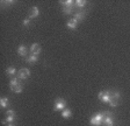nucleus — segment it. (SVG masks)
Segmentation results:
<instances>
[{
  "label": "nucleus",
  "instance_id": "1",
  "mask_svg": "<svg viewBox=\"0 0 130 126\" xmlns=\"http://www.w3.org/2000/svg\"><path fill=\"white\" fill-rule=\"evenodd\" d=\"M103 113L102 112H99L96 113V115L92 116L91 117V119H89V124L93 126H100L101 124L103 123Z\"/></svg>",
  "mask_w": 130,
  "mask_h": 126
},
{
  "label": "nucleus",
  "instance_id": "2",
  "mask_svg": "<svg viewBox=\"0 0 130 126\" xmlns=\"http://www.w3.org/2000/svg\"><path fill=\"white\" fill-rule=\"evenodd\" d=\"M66 109V102L63 98H57L55 100L54 104V110L55 111H63V110Z\"/></svg>",
  "mask_w": 130,
  "mask_h": 126
},
{
  "label": "nucleus",
  "instance_id": "3",
  "mask_svg": "<svg viewBox=\"0 0 130 126\" xmlns=\"http://www.w3.org/2000/svg\"><path fill=\"white\" fill-rule=\"evenodd\" d=\"M98 97L103 103H109L111 99V92L110 91H101V92H99Z\"/></svg>",
  "mask_w": 130,
  "mask_h": 126
},
{
  "label": "nucleus",
  "instance_id": "4",
  "mask_svg": "<svg viewBox=\"0 0 130 126\" xmlns=\"http://www.w3.org/2000/svg\"><path fill=\"white\" fill-rule=\"evenodd\" d=\"M120 98H121V93H120L119 91L113 92L111 93V99H110V102H109V105H110L111 107H115L117 104H119Z\"/></svg>",
  "mask_w": 130,
  "mask_h": 126
},
{
  "label": "nucleus",
  "instance_id": "5",
  "mask_svg": "<svg viewBox=\"0 0 130 126\" xmlns=\"http://www.w3.org/2000/svg\"><path fill=\"white\" fill-rule=\"evenodd\" d=\"M38 15H40V9H38V7H36V6H32V7H30L29 11H28V18L31 20V19H35V18H37Z\"/></svg>",
  "mask_w": 130,
  "mask_h": 126
},
{
  "label": "nucleus",
  "instance_id": "6",
  "mask_svg": "<svg viewBox=\"0 0 130 126\" xmlns=\"http://www.w3.org/2000/svg\"><path fill=\"white\" fill-rule=\"evenodd\" d=\"M29 76H30V70L27 68H22L19 71V78H21V80H26Z\"/></svg>",
  "mask_w": 130,
  "mask_h": 126
},
{
  "label": "nucleus",
  "instance_id": "7",
  "mask_svg": "<svg viewBox=\"0 0 130 126\" xmlns=\"http://www.w3.org/2000/svg\"><path fill=\"white\" fill-rule=\"evenodd\" d=\"M28 47L27 46H23V44H21V46L18 48V54L20 55V56H27L28 54Z\"/></svg>",
  "mask_w": 130,
  "mask_h": 126
},
{
  "label": "nucleus",
  "instance_id": "8",
  "mask_svg": "<svg viewBox=\"0 0 130 126\" xmlns=\"http://www.w3.org/2000/svg\"><path fill=\"white\" fill-rule=\"evenodd\" d=\"M30 52L34 55H38L41 53V46L38 43H32L31 47H30Z\"/></svg>",
  "mask_w": 130,
  "mask_h": 126
},
{
  "label": "nucleus",
  "instance_id": "9",
  "mask_svg": "<svg viewBox=\"0 0 130 126\" xmlns=\"http://www.w3.org/2000/svg\"><path fill=\"white\" fill-rule=\"evenodd\" d=\"M66 26H68V28H70V29H77V27H78V21H77L74 18L70 19L68 21V23H66Z\"/></svg>",
  "mask_w": 130,
  "mask_h": 126
},
{
  "label": "nucleus",
  "instance_id": "10",
  "mask_svg": "<svg viewBox=\"0 0 130 126\" xmlns=\"http://www.w3.org/2000/svg\"><path fill=\"white\" fill-rule=\"evenodd\" d=\"M37 60H38V55H34V54H30L29 56L26 57V62L30 63V64H34Z\"/></svg>",
  "mask_w": 130,
  "mask_h": 126
},
{
  "label": "nucleus",
  "instance_id": "11",
  "mask_svg": "<svg viewBox=\"0 0 130 126\" xmlns=\"http://www.w3.org/2000/svg\"><path fill=\"white\" fill-rule=\"evenodd\" d=\"M85 18H86V13L83 12V11L76 12V14H74V19H76L77 21H83Z\"/></svg>",
  "mask_w": 130,
  "mask_h": 126
},
{
  "label": "nucleus",
  "instance_id": "12",
  "mask_svg": "<svg viewBox=\"0 0 130 126\" xmlns=\"http://www.w3.org/2000/svg\"><path fill=\"white\" fill-rule=\"evenodd\" d=\"M103 124H105V126H114L113 117H105L103 118Z\"/></svg>",
  "mask_w": 130,
  "mask_h": 126
},
{
  "label": "nucleus",
  "instance_id": "13",
  "mask_svg": "<svg viewBox=\"0 0 130 126\" xmlns=\"http://www.w3.org/2000/svg\"><path fill=\"white\" fill-rule=\"evenodd\" d=\"M71 115H72V112H71L70 109H65L62 111V117L64 118V119H69V118L71 117Z\"/></svg>",
  "mask_w": 130,
  "mask_h": 126
},
{
  "label": "nucleus",
  "instance_id": "14",
  "mask_svg": "<svg viewBox=\"0 0 130 126\" xmlns=\"http://www.w3.org/2000/svg\"><path fill=\"white\" fill-rule=\"evenodd\" d=\"M72 11H73V6H63V12H64V14H66V15L71 14Z\"/></svg>",
  "mask_w": 130,
  "mask_h": 126
},
{
  "label": "nucleus",
  "instance_id": "15",
  "mask_svg": "<svg viewBox=\"0 0 130 126\" xmlns=\"http://www.w3.org/2000/svg\"><path fill=\"white\" fill-rule=\"evenodd\" d=\"M20 82H19V78H13V80H11V82H9V88H11V90L13 88H15L16 85H19Z\"/></svg>",
  "mask_w": 130,
  "mask_h": 126
},
{
  "label": "nucleus",
  "instance_id": "16",
  "mask_svg": "<svg viewBox=\"0 0 130 126\" xmlns=\"http://www.w3.org/2000/svg\"><path fill=\"white\" fill-rule=\"evenodd\" d=\"M8 105V98L7 97H3V98H0V106L3 107H7Z\"/></svg>",
  "mask_w": 130,
  "mask_h": 126
},
{
  "label": "nucleus",
  "instance_id": "17",
  "mask_svg": "<svg viewBox=\"0 0 130 126\" xmlns=\"http://www.w3.org/2000/svg\"><path fill=\"white\" fill-rule=\"evenodd\" d=\"M16 72V69L14 68V67H8L7 69H6V74L8 75V76H12V75H14Z\"/></svg>",
  "mask_w": 130,
  "mask_h": 126
},
{
  "label": "nucleus",
  "instance_id": "18",
  "mask_svg": "<svg viewBox=\"0 0 130 126\" xmlns=\"http://www.w3.org/2000/svg\"><path fill=\"white\" fill-rule=\"evenodd\" d=\"M86 1L85 0H77V1H74V5L77 6V7H85L86 6Z\"/></svg>",
  "mask_w": 130,
  "mask_h": 126
},
{
  "label": "nucleus",
  "instance_id": "19",
  "mask_svg": "<svg viewBox=\"0 0 130 126\" xmlns=\"http://www.w3.org/2000/svg\"><path fill=\"white\" fill-rule=\"evenodd\" d=\"M22 90H23V86H22L21 84L16 85L15 88L12 89V91H13V92H15V93H21V92H22Z\"/></svg>",
  "mask_w": 130,
  "mask_h": 126
},
{
  "label": "nucleus",
  "instance_id": "20",
  "mask_svg": "<svg viewBox=\"0 0 130 126\" xmlns=\"http://www.w3.org/2000/svg\"><path fill=\"white\" fill-rule=\"evenodd\" d=\"M60 4H63V6H73L74 5V1L73 0H65V1H60Z\"/></svg>",
  "mask_w": 130,
  "mask_h": 126
},
{
  "label": "nucleus",
  "instance_id": "21",
  "mask_svg": "<svg viewBox=\"0 0 130 126\" xmlns=\"http://www.w3.org/2000/svg\"><path fill=\"white\" fill-rule=\"evenodd\" d=\"M14 119H15V117H7L5 119V120H3V124H11V123H13L14 121Z\"/></svg>",
  "mask_w": 130,
  "mask_h": 126
},
{
  "label": "nucleus",
  "instance_id": "22",
  "mask_svg": "<svg viewBox=\"0 0 130 126\" xmlns=\"http://www.w3.org/2000/svg\"><path fill=\"white\" fill-rule=\"evenodd\" d=\"M6 116H7V117H15V111H13V110H8L7 112H6Z\"/></svg>",
  "mask_w": 130,
  "mask_h": 126
},
{
  "label": "nucleus",
  "instance_id": "23",
  "mask_svg": "<svg viewBox=\"0 0 130 126\" xmlns=\"http://www.w3.org/2000/svg\"><path fill=\"white\" fill-rule=\"evenodd\" d=\"M22 23H23V26H24V27H28V26L30 25V19H29V18H27V19H24Z\"/></svg>",
  "mask_w": 130,
  "mask_h": 126
},
{
  "label": "nucleus",
  "instance_id": "24",
  "mask_svg": "<svg viewBox=\"0 0 130 126\" xmlns=\"http://www.w3.org/2000/svg\"><path fill=\"white\" fill-rule=\"evenodd\" d=\"M7 126H15V125H14V124H12V123H11V124H8Z\"/></svg>",
  "mask_w": 130,
  "mask_h": 126
}]
</instances>
